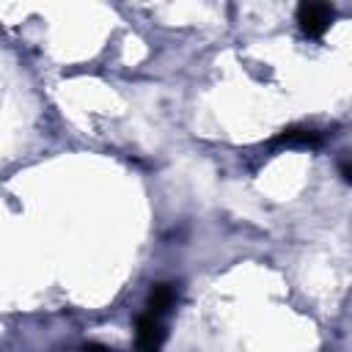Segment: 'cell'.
Wrapping results in <instances>:
<instances>
[{"mask_svg": "<svg viewBox=\"0 0 352 352\" xmlns=\"http://www.w3.org/2000/svg\"><path fill=\"white\" fill-rule=\"evenodd\" d=\"M333 16H336V11L327 3H302L297 8V22H300L302 33L311 38H319L333 25Z\"/></svg>", "mask_w": 352, "mask_h": 352, "instance_id": "cell-1", "label": "cell"}, {"mask_svg": "<svg viewBox=\"0 0 352 352\" xmlns=\"http://www.w3.org/2000/svg\"><path fill=\"white\" fill-rule=\"evenodd\" d=\"M322 140V135L316 129H305V126H292V129H283L275 143H283V146H316Z\"/></svg>", "mask_w": 352, "mask_h": 352, "instance_id": "cell-4", "label": "cell"}, {"mask_svg": "<svg viewBox=\"0 0 352 352\" xmlns=\"http://www.w3.org/2000/svg\"><path fill=\"white\" fill-rule=\"evenodd\" d=\"M85 352H113V349H107V346H99V344H88V346H85Z\"/></svg>", "mask_w": 352, "mask_h": 352, "instance_id": "cell-5", "label": "cell"}, {"mask_svg": "<svg viewBox=\"0 0 352 352\" xmlns=\"http://www.w3.org/2000/svg\"><path fill=\"white\" fill-rule=\"evenodd\" d=\"M162 341H165L162 316H154V314L146 311V314L138 319V327H135L138 352H160V349H162Z\"/></svg>", "mask_w": 352, "mask_h": 352, "instance_id": "cell-2", "label": "cell"}, {"mask_svg": "<svg viewBox=\"0 0 352 352\" xmlns=\"http://www.w3.org/2000/svg\"><path fill=\"white\" fill-rule=\"evenodd\" d=\"M173 300H176V289H173V283H157V286L151 289V294H148L146 311L154 314V316H162V314L173 305Z\"/></svg>", "mask_w": 352, "mask_h": 352, "instance_id": "cell-3", "label": "cell"}]
</instances>
